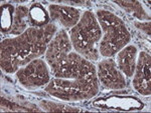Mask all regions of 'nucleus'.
Here are the masks:
<instances>
[{
  "instance_id": "obj_1",
  "label": "nucleus",
  "mask_w": 151,
  "mask_h": 113,
  "mask_svg": "<svg viewBox=\"0 0 151 113\" xmlns=\"http://www.w3.org/2000/svg\"><path fill=\"white\" fill-rule=\"evenodd\" d=\"M45 91L65 101L93 97L99 91L98 76L94 64L77 52H70L65 67L47 83Z\"/></svg>"
},
{
  "instance_id": "obj_2",
  "label": "nucleus",
  "mask_w": 151,
  "mask_h": 113,
  "mask_svg": "<svg viewBox=\"0 0 151 113\" xmlns=\"http://www.w3.org/2000/svg\"><path fill=\"white\" fill-rule=\"evenodd\" d=\"M58 32L55 23L43 27L27 28L25 32L1 42V67L8 73L27 65L47 51L48 43Z\"/></svg>"
},
{
  "instance_id": "obj_3",
  "label": "nucleus",
  "mask_w": 151,
  "mask_h": 113,
  "mask_svg": "<svg viewBox=\"0 0 151 113\" xmlns=\"http://www.w3.org/2000/svg\"><path fill=\"white\" fill-rule=\"evenodd\" d=\"M70 37L73 47L78 54L90 61H97L99 59L102 30L93 12H84L77 25L70 29Z\"/></svg>"
},
{
  "instance_id": "obj_4",
  "label": "nucleus",
  "mask_w": 151,
  "mask_h": 113,
  "mask_svg": "<svg viewBox=\"0 0 151 113\" xmlns=\"http://www.w3.org/2000/svg\"><path fill=\"white\" fill-rule=\"evenodd\" d=\"M96 17L103 36L99 45L100 54L110 58L130 42L131 34L122 19L111 12L98 10Z\"/></svg>"
},
{
  "instance_id": "obj_5",
  "label": "nucleus",
  "mask_w": 151,
  "mask_h": 113,
  "mask_svg": "<svg viewBox=\"0 0 151 113\" xmlns=\"http://www.w3.org/2000/svg\"><path fill=\"white\" fill-rule=\"evenodd\" d=\"M72 47L69 35L63 29L58 31L52 41L48 43L45 57L53 76L65 67L68 56L72 52Z\"/></svg>"
},
{
  "instance_id": "obj_6",
  "label": "nucleus",
  "mask_w": 151,
  "mask_h": 113,
  "mask_svg": "<svg viewBox=\"0 0 151 113\" xmlns=\"http://www.w3.org/2000/svg\"><path fill=\"white\" fill-rule=\"evenodd\" d=\"M17 78L21 85L28 89L40 87L50 81V74L47 65L42 59L36 58L17 70Z\"/></svg>"
},
{
  "instance_id": "obj_7",
  "label": "nucleus",
  "mask_w": 151,
  "mask_h": 113,
  "mask_svg": "<svg viewBox=\"0 0 151 113\" xmlns=\"http://www.w3.org/2000/svg\"><path fill=\"white\" fill-rule=\"evenodd\" d=\"M97 76L100 82L110 89H123L126 86L124 75L112 58H106L98 64Z\"/></svg>"
},
{
  "instance_id": "obj_8",
  "label": "nucleus",
  "mask_w": 151,
  "mask_h": 113,
  "mask_svg": "<svg viewBox=\"0 0 151 113\" xmlns=\"http://www.w3.org/2000/svg\"><path fill=\"white\" fill-rule=\"evenodd\" d=\"M132 83L134 89L140 94L150 95V55L144 51L138 56Z\"/></svg>"
},
{
  "instance_id": "obj_9",
  "label": "nucleus",
  "mask_w": 151,
  "mask_h": 113,
  "mask_svg": "<svg viewBox=\"0 0 151 113\" xmlns=\"http://www.w3.org/2000/svg\"><path fill=\"white\" fill-rule=\"evenodd\" d=\"M50 17L52 21L62 24L65 28H73L81 19V14L75 7L52 4L48 6Z\"/></svg>"
},
{
  "instance_id": "obj_10",
  "label": "nucleus",
  "mask_w": 151,
  "mask_h": 113,
  "mask_svg": "<svg viewBox=\"0 0 151 113\" xmlns=\"http://www.w3.org/2000/svg\"><path fill=\"white\" fill-rule=\"evenodd\" d=\"M137 48L134 45H126L118 52L116 57V65L124 75L132 77L137 62Z\"/></svg>"
},
{
  "instance_id": "obj_11",
  "label": "nucleus",
  "mask_w": 151,
  "mask_h": 113,
  "mask_svg": "<svg viewBox=\"0 0 151 113\" xmlns=\"http://www.w3.org/2000/svg\"><path fill=\"white\" fill-rule=\"evenodd\" d=\"M28 19L29 22L33 27L40 28L47 25L50 17L48 12L45 9V7L40 3H35L32 4L30 8H29Z\"/></svg>"
},
{
  "instance_id": "obj_12",
  "label": "nucleus",
  "mask_w": 151,
  "mask_h": 113,
  "mask_svg": "<svg viewBox=\"0 0 151 113\" xmlns=\"http://www.w3.org/2000/svg\"><path fill=\"white\" fill-rule=\"evenodd\" d=\"M29 10H27V7L25 6H18L14 12V18L13 24L10 30L11 34L14 35H20L23 32L27 30L26 26V18H27Z\"/></svg>"
},
{
  "instance_id": "obj_13",
  "label": "nucleus",
  "mask_w": 151,
  "mask_h": 113,
  "mask_svg": "<svg viewBox=\"0 0 151 113\" xmlns=\"http://www.w3.org/2000/svg\"><path fill=\"white\" fill-rule=\"evenodd\" d=\"M118 5L125 9L129 13L133 14L136 18L140 20H149V16L144 11L142 5L138 1H115Z\"/></svg>"
},
{
  "instance_id": "obj_14",
  "label": "nucleus",
  "mask_w": 151,
  "mask_h": 113,
  "mask_svg": "<svg viewBox=\"0 0 151 113\" xmlns=\"http://www.w3.org/2000/svg\"><path fill=\"white\" fill-rule=\"evenodd\" d=\"M15 9L10 4H4L1 7V31L8 32L11 30L13 24Z\"/></svg>"
},
{
  "instance_id": "obj_15",
  "label": "nucleus",
  "mask_w": 151,
  "mask_h": 113,
  "mask_svg": "<svg viewBox=\"0 0 151 113\" xmlns=\"http://www.w3.org/2000/svg\"><path fill=\"white\" fill-rule=\"evenodd\" d=\"M40 106L42 107L43 110L45 111H52V112H65V111H81L80 108H73L68 105L58 104V103H53L50 101H41Z\"/></svg>"
},
{
  "instance_id": "obj_16",
  "label": "nucleus",
  "mask_w": 151,
  "mask_h": 113,
  "mask_svg": "<svg viewBox=\"0 0 151 113\" xmlns=\"http://www.w3.org/2000/svg\"><path fill=\"white\" fill-rule=\"evenodd\" d=\"M134 24H135V26L138 29L142 30L145 34L150 35V22L144 23V22H138V21H136V22H134Z\"/></svg>"
}]
</instances>
